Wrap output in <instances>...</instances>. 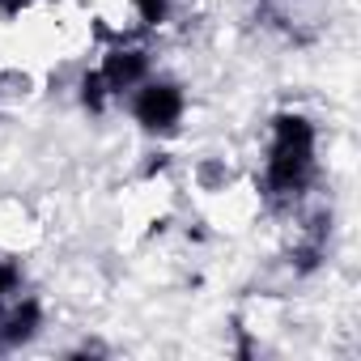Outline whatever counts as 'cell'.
<instances>
[{
    "mask_svg": "<svg viewBox=\"0 0 361 361\" xmlns=\"http://www.w3.org/2000/svg\"><path fill=\"white\" fill-rule=\"evenodd\" d=\"M18 281H22V276H18L13 264H0V310H9V306L22 298V293H18Z\"/></svg>",
    "mask_w": 361,
    "mask_h": 361,
    "instance_id": "3",
    "label": "cell"
},
{
    "mask_svg": "<svg viewBox=\"0 0 361 361\" xmlns=\"http://www.w3.org/2000/svg\"><path fill=\"white\" fill-rule=\"evenodd\" d=\"M166 5H170V0H136V13H140V22H161L166 18Z\"/></svg>",
    "mask_w": 361,
    "mask_h": 361,
    "instance_id": "4",
    "label": "cell"
},
{
    "mask_svg": "<svg viewBox=\"0 0 361 361\" xmlns=\"http://www.w3.org/2000/svg\"><path fill=\"white\" fill-rule=\"evenodd\" d=\"M132 111L149 132H170L178 119H183V94L174 85H166V81H149V85L136 90Z\"/></svg>",
    "mask_w": 361,
    "mask_h": 361,
    "instance_id": "2",
    "label": "cell"
},
{
    "mask_svg": "<svg viewBox=\"0 0 361 361\" xmlns=\"http://www.w3.org/2000/svg\"><path fill=\"white\" fill-rule=\"evenodd\" d=\"M314 170V128L298 115L276 119L272 149H268V188L272 196H298Z\"/></svg>",
    "mask_w": 361,
    "mask_h": 361,
    "instance_id": "1",
    "label": "cell"
}]
</instances>
